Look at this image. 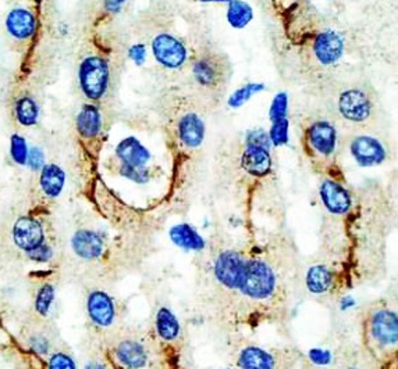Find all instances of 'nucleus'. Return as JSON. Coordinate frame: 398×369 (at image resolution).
Instances as JSON below:
<instances>
[{"instance_id":"1","label":"nucleus","mask_w":398,"mask_h":369,"mask_svg":"<svg viewBox=\"0 0 398 369\" xmlns=\"http://www.w3.org/2000/svg\"><path fill=\"white\" fill-rule=\"evenodd\" d=\"M278 283V273L270 264L262 259H248L238 290L251 300L265 302L275 294Z\"/></svg>"},{"instance_id":"2","label":"nucleus","mask_w":398,"mask_h":369,"mask_svg":"<svg viewBox=\"0 0 398 369\" xmlns=\"http://www.w3.org/2000/svg\"><path fill=\"white\" fill-rule=\"evenodd\" d=\"M337 110L342 118L354 125H369L379 112V105L368 88H348L337 99Z\"/></svg>"},{"instance_id":"3","label":"nucleus","mask_w":398,"mask_h":369,"mask_svg":"<svg viewBox=\"0 0 398 369\" xmlns=\"http://www.w3.org/2000/svg\"><path fill=\"white\" fill-rule=\"evenodd\" d=\"M366 336L378 353L393 351L398 347V313L378 309L368 319Z\"/></svg>"},{"instance_id":"4","label":"nucleus","mask_w":398,"mask_h":369,"mask_svg":"<svg viewBox=\"0 0 398 369\" xmlns=\"http://www.w3.org/2000/svg\"><path fill=\"white\" fill-rule=\"evenodd\" d=\"M80 86L84 95L91 101H99L109 86L108 61L98 56L87 57L80 65Z\"/></svg>"},{"instance_id":"5","label":"nucleus","mask_w":398,"mask_h":369,"mask_svg":"<svg viewBox=\"0 0 398 369\" xmlns=\"http://www.w3.org/2000/svg\"><path fill=\"white\" fill-rule=\"evenodd\" d=\"M349 153L359 167L371 168L386 162L389 149L385 141L376 135L361 134L351 139Z\"/></svg>"},{"instance_id":"6","label":"nucleus","mask_w":398,"mask_h":369,"mask_svg":"<svg viewBox=\"0 0 398 369\" xmlns=\"http://www.w3.org/2000/svg\"><path fill=\"white\" fill-rule=\"evenodd\" d=\"M248 259L238 250L222 252L213 266L216 280L230 290H238Z\"/></svg>"},{"instance_id":"7","label":"nucleus","mask_w":398,"mask_h":369,"mask_svg":"<svg viewBox=\"0 0 398 369\" xmlns=\"http://www.w3.org/2000/svg\"><path fill=\"white\" fill-rule=\"evenodd\" d=\"M306 143L319 157H332L337 149L336 127L328 119L313 121L306 129Z\"/></svg>"},{"instance_id":"8","label":"nucleus","mask_w":398,"mask_h":369,"mask_svg":"<svg viewBox=\"0 0 398 369\" xmlns=\"http://www.w3.org/2000/svg\"><path fill=\"white\" fill-rule=\"evenodd\" d=\"M114 360L124 369H147L151 363L149 347L138 339H124L116 344Z\"/></svg>"},{"instance_id":"9","label":"nucleus","mask_w":398,"mask_h":369,"mask_svg":"<svg viewBox=\"0 0 398 369\" xmlns=\"http://www.w3.org/2000/svg\"><path fill=\"white\" fill-rule=\"evenodd\" d=\"M13 240L24 253L32 252L45 243L42 224L31 216H20L13 225Z\"/></svg>"},{"instance_id":"10","label":"nucleus","mask_w":398,"mask_h":369,"mask_svg":"<svg viewBox=\"0 0 398 369\" xmlns=\"http://www.w3.org/2000/svg\"><path fill=\"white\" fill-rule=\"evenodd\" d=\"M344 51H345V44L342 35L332 30L318 34L312 45V52L315 58L318 60L319 64L325 67L335 65L336 63H339Z\"/></svg>"},{"instance_id":"11","label":"nucleus","mask_w":398,"mask_h":369,"mask_svg":"<svg viewBox=\"0 0 398 369\" xmlns=\"http://www.w3.org/2000/svg\"><path fill=\"white\" fill-rule=\"evenodd\" d=\"M325 209L333 215H345L352 209V198L347 188L335 179H325L319 188Z\"/></svg>"},{"instance_id":"12","label":"nucleus","mask_w":398,"mask_h":369,"mask_svg":"<svg viewBox=\"0 0 398 369\" xmlns=\"http://www.w3.org/2000/svg\"><path fill=\"white\" fill-rule=\"evenodd\" d=\"M105 239L104 236L91 229H80L74 233L71 239L73 252L85 261H94L104 256L105 252Z\"/></svg>"},{"instance_id":"13","label":"nucleus","mask_w":398,"mask_h":369,"mask_svg":"<svg viewBox=\"0 0 398 369\" xmlns=\"http://www.w3.org/2000/svg\"><path fill=\"white\" fill-rule=\"evenodd\" d=\"M87 313L98 328L112 326L116 318L113 299L104 290H92L87 299Z\"/></svg>"},{"instance_id":"14","label":"nucleus","mask_w":398,"mask_h":369,"mask_svg":"<svg viewBox=\"0 0 398 369\" xmlns=\"http://www.w3.org/2000/svg\"><path fill=\"white\" fill-rule=\"evenodd\" d=\"M152 49L156 60L168 68H178L187 57L184 45L168 34L158 35L152 42Z\"/></svg>"},{"instance_id":"15","label":"nucleus","mask_w":398,"mask_h":369,"mask_svg":"<svg viewBox=\"0 0 398 369\" xmlns=\"http://www.w3.org/2000/svg\"><path fill=\"white\" fill-rule=\"evenodd\" d=\"M6 28L13 38L25 41L35 34L37 21L30 10L13 8L6 17Z\"/></svg>"},{"instance_id":"16","label":"nucleus","mask_w":398,"mask_h":369,"mask_svg":"<svg viewBox=\"0 0 398 369\" xmlns=\"http://www.w3.org/2000/svg\"><path fill=\"white\" fill-rule=\"evenodd\" d=\"M241 165L252 176H266L272 169V157L268 148L247 146L241 157Z\"/></svg>"},{"instance_id":"17","label":"nucleus","mask_w":398,"mask_h":369,"mask_svg":"<svg viewBox=\"0 0 398 369\" xmlns=\"http://www.w3.org/2000/svg\"><path fill=\"white\" fill-rule=\"evenodd\" d=\"M335 282H336L335 271L325 264L312 265L305 275V285L308 292L318 296L330 292Z\"/></svg>"},{"instance_id":"18","label":"nucleus","mask_w":398,"mask_h":369,"mask_svg":"<svg viewBox=\"0 0 398 369\" xmlns=\"http://www.w3.org/2000/svg\"><path fill=\"white\" fill-rule=\"evenodd\" d=\"M240 369H276V357L258 346L244 347L237 358Z\"/></svg>"},{"instance_id":"19","label":"nucleus","mask_w":398,"mask_h":369,"mask_svg":"<svg viewBox=\"0 0 398 369\" xmlns=\"http://www.w3.org/2000/svg\"><path fill=\"white\" fill-rule=\"evenodd\" d=\"M116 155L123 165L128 167H145L151 160L148 149L135 138H127L121 141L116 148Z\"/></svg>"},{"instance_id":"20","label":"nucleus","mask_w":398,"mask_h":369,"mask_svg":"<svg viewBox=\"0 0 398 369\" xmlns=\"http://www.w3.org/2000/svg\"><path fill=\"white\" fill-rule=\"evenodd\" d=\"M178 136L188 148H198L205 136V125L197 114H187L178 122Z\"/></svg>"},{"instance_id":"21","label":"nucleus","mask_w":398,"mask_h":369,"mask_svg":"<svg viewBox=\"0 0 398 369\" xmlns=\"http://www.w3.org/2000/svg\"><path fill=\"white\" fill-rule=\"evenodd\" d=\"M155 330L161 340L166 343H174L181 335V325L178 318L168 307L158 310L155 316Z\"/></svg>"},{"instance_id":"22","label":"nucleus","mask_w":398,"mask_h":369,"mask_svg":"<svg viewBox=\"0 0 398 369\" xmlns=\"http://www.w3.org/2000/svg\"><path fill=\"white\" fill-rule=\"evenodd\" d=\"M171 242L184 250L199 252L205 247L204 238L188 224H178L170 231Z\"/></svg>"},{"instance_id":"23","label":"nucleus","mask_w":398,"mask_h":369,"mask_svg":"<svg viewBox=\"0 0 398 369\" xmlns=\"http://www.w3.org/2000/svg\"><path fill=\"white\" fill-rule=\"evenodd\" d=\"M66 183V174L63 168H60L57 164H46L41 169V176H39V185L42 192L48 196L55 199L60 196L63 192Z\"/></svg>"},{"instance_id":"24","label":"nucleus","mask_w":398,"mask_h":369,"mask_svg":"<svg viewBox=\"0 0 398 369\" xmlns=\"http://www.w3.org/2000/svg\"><path fill=\"white\" fill-rule=\"evenodd\" d=\"M102 128L101 112L98 107L92 105H84L77 117V129L82 138L92 139L99 135Z\"/></svg>"},{"instance_id":"25","label":"nucleus","mask_w":398,"mask_h":369,"mask_svg":"<svg viewBox=\"0 0 398 369\" xmlns=\"http://www.w3.org/2000/svg\"><path fill=\"white\" fill-rule=\"evenodd\" d=\"M14 112L18 124L24 127H32L38 122L39 117V108L34 99L30 96H23L20 98L15 105H14Z\"/></svg>"},{"instance_id":"26","label":"nucleus","mask_w":398,"mask_h":369,"mask_svg":"<svg viewBox=\"0 0 398 369\" xmlns=\"http://www.w3.org/2000/svg\"><path fill=\"white\" fill-rule=\"evenodd\" d=\"M254 13L248 3L242 0H231L228 4V20L234 28H244L252 20Z\"/></svg>"},{"instance_id":"27","label":"nucleus","mask_w":398,"mask_h":369,"mask_svg":"<svg viewBox=\"0 0 398 369\" xmlns=\"http://www.w3.org/2000/svg\"><path fill=\"white\" fill-rule=\"evenodd\" d=\"M56 297L55 287L51 283L41 286L35 296V311L41 316H48Z\"/></svg>"},{"instance_id":"28","label":"nucleus","mask_w":398,"mask_h":369,"mask_svg":"<svg viewBox=\"0 0 398 369\" xmlns=\"http://www.w3.org/2000/svg\"><path fill=\"white\" fill-rule=\"evenodd\" d=\"M194 77L201 85L211 86L218 79V71L213 64L206 60H202L194 65Z\"/></svg>"},{"instance_id":"29","label":"nucleus","mask_w":398,"mask_h":369,"mask_svg":"<svg viewBox=\"0 0 398 369\" xmlns=\"http://www.w3.org/2000/svg\"><path fill=\"white\" fill-rule=\"evenodd\" d=\"M28 145L27 141L21 136V135H13L11 141H10V155L15 164L18 165H25L27 160H28Z\"/></svg>"},{"instance_id":"30","label":"nucleus","mask_w":398,"mask_h":369,"mask_svg":"<svg viewBox=\"0 0 398 369\" xmlns=\"http://www.w3.org/2000/svg\"><path fill=\"white\" fill-rule=\"evenodd\" d=\"M263 91V85L262 84H248L242 88H240L238 91H235L230 101H228V105L230 107H241L244 103H247L249 101V98L258 92Z\"/></svg>"},{"instance_id":"31","label":"nucleus","mask_w":398,"mask_h":369,"mask_svg":"<svg viewBox=\"0 0 398 369\" xmlns=\"http://www.w3.org/2000/svg\"><path fill=\"white\" fill-rule=\"evenodd\" d=\"M288 118L272 122V128L269 132L270 143L275 146H283L288 143Z\"/></svg>"},{"instance_id":"32","label":"nucleus","mask_w":398,"mask_h":369,"mask_svg":"<svg viewBox=\"0 0 398 369\" xmlns=\"http://www.w3.org/2000/svg\"><path fill=\"white\" fill-rule=\"evenodd\" d=\"M120 174L135 183H147L151 179V171L147 167L121 165Z\"/></svg>"},{"instance_id":"33","label":"nucleus","mask_w":398,"mask_h":369,"mask_svg":"<svg viewBox=\"0 0 398 369\" xmlns=\"http://www.w3.org/2000/svg\"><path fill=\"white\" fill-rule=\"evenodd\" d=\"M287 110H288V98L285 95V92L282 93H278L272 102V105H270V121L272 122H276V121H280V119H285L287 118Z\"/></svg>"},{"instance_id":"34","label":"nucleus","mask_w":398,"mask_h":369,"mask_svg":"<svg viewBox=\"0 0 398 369\" xmlns=\"http://www.w3.org/2000/svg\"><path fill=\"white\" fill-rule=\"evenodd\" d=\"M308 357L311 360V363H313L318 367H328L332 364L333 361V356L329 350L326 349H321V347H315L311 349L308 353Z\"/></svg>"},{"instance_id":"35","label":"nucleus","mask_w":398,"mask_h":369,"mask_svg":"<svg viewBox=\"0 0 398 369\" xmlns=\"http://www.w3.org/2000/svg\"><path fill=\"white\" fill-rule=\"evenodd\" d=\"M48 369H77V365L68 354L55 353L48 361Z\"/></svg>"},{"instance_id":"36","label":"nucleus","mask_w":398,"mask_h":369,"mask_svg":"<svg viewBox=\"0 0 398 369\" xmlns=\"http://www.w3.org/2000/svg\"><path fill=\"white\" fill-rule=\"evenodd\" d=\"M25 254H27V257H28L30 260H32V261H37V263H48V261L52 259V256H54V250H52V247H51L49 245L44 243V245L39 246L38 249H35V250H32V252H28V253H25Z\"/></svg>"},{"instance_id":"37","label":"nucleus","mask_w":398,"mask_h":369,"mask_svg":"<svg viewBox=\"0 0 398 369\" xmlns=\"http://www.w3.org/2000/svg\"><path fill=\"white\" fill-rule=\"evenodd\" d=\"M247 145L248 146H262V148L269 149L270 139L263 131H252L247 136Z\"/></svg>"},{"instance_id":"38","label":"nucleus","mask_w":398,"mask_h":369,"mask_svg":"<svg viewBox=\"0 0 398 369\" xmlns=\"http://www.w3.org/2000/svg\"><path fill=\"white\" fill-rule=\"evenodd\" d=\"M27 164H28V167H30L31 169H34V171L42 169V168L45 167V156H44V152H42L39 148H32V149H30Z\"/></svg>"},{"instance_id":"39","label":"nucleus","mask_w":398,"mask_h":369,"mask_svg":"<svg viewBox=\"0 0 398 369\" xmlns=\"http://www.w3.org/2000/svg\"><path fill=\"white\" fill-rule=\"evenodd\" d=\"M128 53H130V58L137 65H141L147 58V49H145V45H142V44H137V45L131 46Z\"/></svg>"},{"instance_id":"40","label":"nucleus","mask_w":398,"mask_h":369,"mask_svg":"<svg viewBox=\"0 0 398 369\" xmlns=\"http://www.w3.org/2000/svg\"><path fill=\"white\" fill-rule=\"evenodd\" d=\"M31 349L35 350L39 354H45L49 350V343L45 337L42 336H35L31 339Z\"/></svg>"},{"instance_id":"41","label":"nucleus","mask_w":398,"mask_h":369,"mask_svg":"<svg viewBox=\"0 0 398 369\" xmlns=\"http://www.w3.org/2000/svg\"><path fill=\"white\" fill-rule=\"evenodd\" d=\"M125 0H106V3H105V7H106V10L108 11H118L120 10V7L123 6V3H124Z\"/></svg>"},{"instance_id":"42","label":"nucleus","mask_w":398,"mask_h":369,"mask_svg":"<svg viewBox=\"0 0 398 369\" xmlns=\"http://www.w3.org/2000/svg\"><path fill=\"white\" fill-rule=\"evenodd\" d=\"M85 369H108V367L99 361H91L87 364Z\"/></svg>"},{"instance_id":"43","label":"nucleus","mask_w":398,"mask_h":369,"mask_svg":"<svg viewBox=\"0 0 398 369\" xmlns=\"http://www.w3.org/2000/svg\"><path fill=\"white\" fill-rule=\"evenodd\" d=\"M342 303H345V304H342V310H347L348 307H352V306H354V300H352V299H349V297L344 299V300H342Z\"/></svg>"},{"instance_id":"44","label":"nucleus","mask_w":398,"mask_h":369,"mask_svg":"<svg viewBox=\"0 0 398 369\" xmlns=\"http://www.w3.org/2000/svg\"><path fill=\"white\" fill-rule=\"evenodd\" d=\"M344 369H361L359 367H356V365H348V367H345Z\"/></svg>"},{"instance_id":"45","label":"nucleus","mask_w":398,"mask_h":369,"mask_svg":"<svg viewBox=\"0 0 398 369\" xmlns=\"http://www.w3.org/2000/svg\"><path fill=\"white\" fill-rule=\"evenodd\" d=\"M202 1H231V0H202Z\"/></svg>"}]
</instances>
